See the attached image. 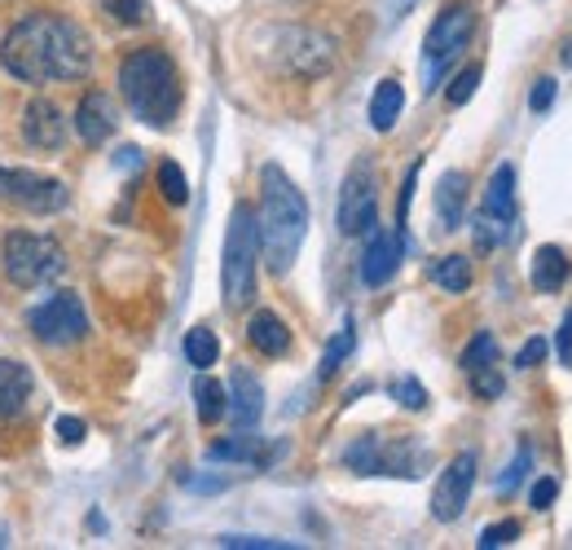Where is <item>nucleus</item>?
<instances>
[{"mask_svg":"<svg viewBox=\"0 0 572 550\" xmlns=\"http://www.w3.org/2000/svg\"><path fill=\"white\" fill-rule=\"evenodd\" d=\"M0 66L9 79L48 88L92 75V35L57 9H31L0 35Z\"/></svg>","mask_w":572,"mask_h":550,"instance_id":"1","label":"nucleus"},{"mask_svg":"<svg viewBox=\"0 0 572 550\" xmlns=\"http://www.w3.org/2000/svg\"><path fill=\"white\" fill-rule=\"evenodd\" d=\"M255 233H260V255L264 264L282 277L299 260V246L308 238V198L304 189L277 167H260V207H255Z\"/></svg>","mask_w":572,"mask_h":550,"instance_id":"2","label":"nucleus"},{"mask_svg":"<svg viewBox=\"0 0 572 550\" xmlns=\"http://www.w3.org/2000/svg\"><path fill=\"white\" fill-rule=\"evenodd\" d=\"M119 97L145 128H167L180 110V75L172 53L158 44L132 48L119 57Z\"/></svg>","mask_w":572,"mask_h":550,"instance_id":"3","label":"nucleus"},{"mask_svg":"<svg viewBox=\"0 0 572 550\" xmlns=\"http://www.w3.org/2000/svg\"><path fill=\"white\" fill-rule=\"evenodd\" d=\"M255 260H260L255 211L246 202H233L224 229V260H220V295L229 312H242L255 299Z\"/></svg>","mask_w":572,"mask_h":550,"instance_id":"4","label":"nucleus"},{"mask_svg":"<svg viewBox=\"0 0 572 550\" xmlns=\"http://www.w3.org/2000/svg\"><path fill=\"white\" fill-rule=\"evenodd\" d=\"M66 273V251L62 242H53L48 233H31V229H9L0 238V277L18 290H35V286H53Z\"/></svg>","mask_w":572,"mask_h":550,"instance_id":"5","label":"nucleus"},{"mask_svg":"<svg viewBox=\"0 0 572 550\" xmlns=\"http://www.w3.org/2000/svg\"><path fill=\"white\" fill-rule=\"evenodd\" d=\"M431 462L427 444H418L414 436H383V431H365L343 449V466L356 475H400V480H418L422 466Z\"/></svg>","mask_w":572,"mask_h":550,"instance_id":"6","label":"nucleus"},{"mask_svg":"<svg viewBox=\"0 0 572 550\" xmlns=\"http://www.w3.org/2000/svg\"><path fill=\"white\" fill-rule=\"evenodd\" d=\"M334 40L317 26H277L273 31V66L295 79H321L334 66Z\"/></svg>","mask_w":572,"mask_h":550,"instance_id":"7","label":"nucleus"},{"mask_svg":"<svg viewBox=\"0 0 572 550\" xmlns=\"http://www.w3.org/2000/svg\"><path fill=\"white\" fill-rule=\"evenodd\" d=\"M475 4L471 0H453L436 13V22L427 26V40H422V62H427V88H436L440 70L466 48V40L475 35Z\"/></svg>","mask_w":572,"mask_h":550,"instance_id":"8","label":"nucleus"},{"mask_svg":"<svg viewBox=\"0 0 572 550\" xmlns=\"http://www.w3.org/2000/svg\"><path fill=\"white\" fill-rule=\"evenodd\" d=\"M378 224V172L370 158H356L339 185V233L365 238Z\"/></svg>","mask_w":572,"mask_h":550,"instance_id":"9","label":"nucleus"},{"mask_svg":"<svg viewBox=\"0 0 572 550\" xmlns=\"http://www.w3.org/2000/svg\"><path fill=\"white\" fill-rule=\"evenodd\" d=\"M26 326L44 348H70L88 334V312L75 290H57L26 312Z\"/></svg>","mask_w":572,"mask_h":550,"instance_id":"10","label":"nucleus"},{"mask_svg":"<svg viewBox=\"0 0 572 550\" xmlns=\"http://www.w3.org/2000/svg\"><path fill=\"white\" fill-rule=\"evenodd\" d=\"M0 202L26 216H53L70 202V194L57 176H44L31 167H0Z\"/></svg>","mask_w":572,"mask_h":550,"instance_id":"11","label":"nucleus"},{"mask_svg":"<svg viewBox=\"0 0 572 550\" xmlns=\"http://www.w3.org/2000/svg\"><path fill=\"white\" fill-rule=\"evenodd\" d=\"M475 466H480V458H475L471 449H462V453L440 471V480H436V488H431V515H436L440 524H453V519L466 510V497H471V488H475Z\"/></svg>","mask_w":572,"mask_h":550,"instance_id":"12","label":"nucleus"},{"mask_svg":"<svg viewBox=\"0 0 572 550\" xmlns=\"http://www.w3.org/2000/svg\"><path fill=\"white\" fill-rule=\"evenodd\" d=\"M22 141H26L31 150H44V154H53V150L66 145V119H62L57 101L31 97V101L22 106Z\"/></svg>","mask_w":572,"mask_h":550,"instance_id":"13","label":"nucleus"},{"mask_svg":"<svg viewBox=\"0 0 572 550\" xmlns=\"http://www.w3.org/2000/svg\"><path fill=\"white\" fill-rule=\"evenodd\" d=\"M114 128H119L114 101H110L101 88H88V92L79 97V106H75V132H79V141H84V145H106V141L114 136Z\"/></svg>","mask_w":572,"mask_h":550,"instance_id":"14","label":"nucleus"},{"mask_svg":"<svg viewBox=\"0 0 572 550\" xmlns=\"http://www.w3.org/2000/svg\"><path fill=\"white\" fill-rule=\"evenodd\" d=\"M400 242L405 233H392V229H370V242H365V255H361V282L365 286H387L392 273L400 268Z\"/></svg>","mask_w":572,"mask_h":550,"instance_id":"15","label":"nucleus"},{"mask_svg":"<svg viewBox=\"0 0 572 550\" xmlns=\"http://www.w3.org/2000/svg\"><path fill=\"white\" fill-rule=\"evenodd\" d=\"M229 409L224 414H233V422H238V431H251L260 418H264V383L246 370V365H238L233 374H229Z\"/></svg>","mask_w":572,"mask_h":550,"instance_id":"16","label":"nucleus"},{"mask_svg":"<svg viewBox=\"0 0 572 550\" xmlns=\"http://www.w3.org/2000/svg\"><path fill=\"white\" fill-rule=\"evenodd\" d=\"M31 392H35V374L26 361H13V356H0V422H13L26 414L31 405Z\"/></svg>","mask_w":572,"mask_h":550,"instance_id":"17","label":"nucleus"},{"mask_svg":"<svg viewBox=\"0 0 572 550\" xmlns=\"http://www.w3.org/2000/svg\"><path fill=\"white\" fill-rule=\"evenodd\" d=\"M480 216H488L506 238L515 229V167L510 163H497L493 176H488V189H484V202H480Z\"/></svg>","mask_w":572,"mask_h":550,"instance_id":"18","label":"nucleus"},{"mask_svg":"<svg viewBox=\"0 0 572 550\" xmlns=\"http://www.w3.org/2000/svg\"><path fill=\"white\" fill-rule=\"evenodd\" d=\"M568 277H572V260H568V251H563V246H554V242H541V246L532 251V268H528L532 290L554 295V290H563V286H568Z\"/></svg>","mask_w":572,"mask_h":550,"instance_id":"19","label":"nucleus"},{"mask_svg":"<svg viewBox=\"0 0 572 550\" xmlns=\"http://www.w3.org/2000/svg\"><path fill=\"white\" fill-rule=\"evenodd\" d=\"M246 343L260 356H286L290 352V326L273 308H255L251 321H246Z\"/></svg>","mask_w":572,"mask_h":550,"instance_id":"20","label":"nucleus"},{"mask_svg":"<svg viewBox=\"0 0 572 550\" xmlns=\"http://www.w3.org/2000/svg\"><path fill=\"white\" fill-rule=\"evenodd\" d=\"M466 189H471V176L466 172H444L440 185H436V216H440V229H458L462 216H466Z\"/></svg>","mask_w":572,"mask_h":550,"instance_id":"21","label":"nucleus"},{"mask_svg":"<svg viewBox=\"0 0 572 550\" xmlns=\"http://www.w3.org/2000/svg\"><path fill=\"white\" fill-rule=\"evenodd\" d=\"M400 110H405V88H400V79H383V84L374 88V97H370V128H374V132H392L396 119H400Z\"/></svg>","mask_w":572,"mask_h":550,"instance_id":"22","label":"nucleus"},{"mask_svg":"<svg viewBox=\"0 0 572 550\" xmlns=\"http://www.w3.org/2000/svg\"><path fill=\"white\" fill-rule=\"evenodd\" d=\"M207 458H211V462H251V466H264V462H268V453L260 449V436H251V431H238L233 440H216V444L207 449Z\"/></svg>","mask_w":572,"mask_h":550,"instance_id":"23","label":"nucleus"},{"mask_svg":"<svg viewBox=\"0 0 572 550\" xmlns=\"http://www.w3.org/2000/svg\"><path fill=\"white\" fill-rule=\"evenodd\" d=\"M194 400H198V422H220L224 418V409H229V392H224V383H216V378H207V370H198V383H194Z\"/></svg>","mask_w":572,"mask_h":550,"instance_id":"24","label":"nucleus"},{"mask_svg":"<svg viewBox=\"0 0 572 550\" xmlns=\"http://www.w3.org/2000/svg\"><path fill=\"white\" fill-rule=\"evenodd\" d=\"M431 282H436L440 290H449V295L471 290V260H466V255H440V260L431 264Z\"/></svg>","mask_w":572,"mask_h":550,"instance_id":"25","label":"nucleus"},{"mask_svg":"<svg viewBox=\"0 0 572 550\" xmlns=\"http://www.w3.org/2000/svg\"><path fill=\"white\" fill-rule=\"evenodd\" d=\"M216 356H220V339H216V330H211V326H194V330L185 334V361H189L194 370H211Z\"/></svg>","mask_w":572,"mask_h":550,"instance_id":"26","label":"nucleus"},{"mask_svg":"<svg viewBox=\"0 0 572 550\" xmlns=\"http://www.w3.org/2000/svg\"><path fill=\"white\" fill-rule=\"evenodd\" d=\"M352 348H356V326H352V317L334 330V339L326 343V352H321V370H317V378H334V370L352 356Z\"/></svg>","mask_w":572,"mask_h":550,"instance_id":"27","label":"nucleus"},{"mask_svg":"<svg viewBox=\"0 0 572 550\" xmlns=\"http://www.w3.org/2000/svg\"><path fill=\"white\" fill-rule=\"evenodd\" d=\"M158 189H163V198H167L172 207H185V202H189V180H185V172H180L176 158H163V163H158Z\"/></svg>","mask_w":572,"mask_h":550,"instance_id":"28","label":"nucleus"},{"mask_svg":"<svg viewBox=\"0 0 572 550\" xmlns=\"http://www.w3.org/2000/svg\"><path fill=\"white\" fill-rule=\"evenodd\" d=\"M488 361H497V339H493L488 330H480V334L462 348L458 365H462V374H471V370H480V365H488Z\"/></svg>","mask_w":572,"mask_h":550,"instance_id":"29","label":"nucleus"},{"mask_svg":"<svg viewBox=\"0 0 572 550\" xmlns=\"http://www.w3.org/2000/svg\"><path fill=\"white\" fill-rule=\"evenodd\" d=\"M101 9L119 26H145L150 22V0H101Z\"/></svg>","mask_w":572,"mask_h":550,"instance_id":"30","label":"nucleus"},{"mask_svg":"<svg viewBox=\"0 0 572 550\" xmlns=\"http://www.w3.org/2000/svg\"><path fill=\"white\" fill-rule=\"evenodd\" d=\"M480 75H484V70H480L475 62H471V66H462V70L449 79V88H444L449 106H466V101L475 97V88H480Z\"/></svg>","mask_w":572,"mask_h":550,"instance_id":"31","label":"nucleus"},{"mask_svg":"<svg viewBox=\"0 0 572 550\" xmlns=\"http://www.w3.org/2000/svg\"><path fill=\"white\" fill-rule=\"evenodd\" d=\"M471 378V392L480 396V400H497L502 392H506V378H502V370L488 361V365H480V370H471L466 374Z\"/></svg>","mask_w":572,"mask_h":550,"instance_id":"32","label":"nucleus"},{"mask_svg":"<svg viewBox=\"0 0 572 550\" xmlns=\"http://www.w3.org/2000/svg\"><path fill=\"white\" fill-rule=\"evenodd\" d=\"M392 400H396L400 409H414V414H418V409H427V387H422L414 374H405V378L392 383Z\"/></svg>","mask_w":572,"mask_h":550,"instance_id":"33","label":"nucleus"},{"mask_svg":"<svg viewBox=\"0 0 572 550\" xmlns=\"http://www.w3.org/2000/svg\"><path fill=\"white\" fill-rule=\"evenodd\" d=\"M515 537H519V524H515V519H497V524H488V528L480 532L475 546H480V550H497V546H510Z\"/></svg>","mask_w":572,"mask_h":550,"instance_id":"34","label":"nucleus"},{"mask_svg":"<svg viewBox=\"0 0 572 550\" xmlns=\"http://www.w3.org/2000/svg\"><path fill=\"white\" fill-rule=\"evenodd\" d=\"M418 172H422V158L418 163H409V172H405V180H400V198H396V233H405V220H409V202H414V185H418Z\"/></svg>","mask_w":572,"mask_h":550,"instance_id":"35","label":"nucleus"},{"mask_svg":"<svg viewBox=\"0 0 572 550\" xmlns=\"http://www.w3.org/2000/svg\"><path fill=\"white\" fill-rule=\"evenodd\" d=\"M224 550H290L295 541H277V537H220Z\"/></svg>","mask_w":572,"mask_h":550,"instance_id":"36","label":"nucleus"},{"mask_svg":"<svg viewBox=\"0 0 572 550\" xmlns=\"http://www.w3.org/2000/svg\"><path fill=\"white\" fill-rule=\"evenodd\" d=\"M53 431H57V440H62V444H84L88 422H84V418H75V414H62V418L53 422Z\"/></svg>","mask_w":572,"mask_h":550,"instance_id":"37","label":"nucleus"},{"mask_svg":"<svg viewBox=\"0 0 572 550\" xmlns=\"http://www.w3.org/2000/svg\"><path fill=\"white\" fill-rule=\"evenodd\" d=\"M554 88H559V84H554L550 75H541V79L532 84V92H528V110H532V114H546L550 101H554Z\"/></svg>","mask_w":572,"mask_h":550,"instance_id":"38","label":"nucleus"},{"mask_svg":"<svg viewBox=\"0 0 572 550\" xmlns=\"http://www.w3.org/2000/svg\"><path fill=\"white\" fill-rule=\"evenodd\" d=\"M528 462H532V449H528V444H519V453H515V462H510V466H506V475L497 480V493H510V488L519 484V475L528 471Z\"/></svg>","mask_w":572,"mask_h":550,"instance_id":"39","label":"nucleus"},{"mask_svg":"<svg viewBox=\"0 0 572 550\" xmlns=\"http://www.w3.org/2000/svg\"><path fill=\"white\" fill-rule=\"evenodd\" d=\"M546 352H550V343L532 334V339H528V343L515 352V365H519V370H532V365H541V361H546Z\"/></svg>","mask_w":572,"mask_h":550,"instance_id":"40","label":"nucleus"},{"mask_svg":"<svg viewBox=\"0 0 572 550\" xmlns=\"http://www.w3.org/2000/svg\"><path fill=\"white\" fill-rule=\"evenodd\" d=\"M554 493H559V480H554V475H541V480L528 488V506H532V510H546V506L554 502Z\"/></svg>","mask_w":572,"mask_h":550,"instance_id":"41","label":"nucleus"},{"mask_svg":"<svg viewBox=\"0 0 572 550\" xmlns=\"http://www.w3.org/2000/svg\"><path fill=\"white\" fill-rule=\"evenodd\" d=\"M554 352H559V365H572V308L563 312V326L554 334Z\"/></svg>","mask_w":572,"mask_h":550,"instance_id":"42","label":"nucleus"},{"mask_svg":"<svg viewBox=\"0 0 572 550\" xmlns=\"http://www.w3.org/2000/svg\"><path fill=\"white\" fill-rule=\"evenodd\" d=\"M563 66H572V40L563 44Z\"/></svg>","mask_w":572,"mask_h":550,"instance_id":"43","label":"nucleus"}]
</instances>
